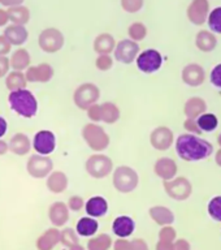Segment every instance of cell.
<instances>
[{"label":"cell","instance_id":"277c9868","mask_svg":"<svg viewBox=\"0 0 221 250\" xmlns=\"http://www.w3.org/2000/svg\"><path fill=\"white\" fill-rule=\"evenodd\" d=\"M81 136L86 145L94 152H103L109 147V144H111L108 133L105 132V129L101 125H98L95 123H89V124L83 125Z\"/></svg>","mask_w":221,"mask_h":250},{"label":"cell","instance_id":"1f68e13d","mask_svg":"<svg viewBox=\"0 0 221 250\" xmlns=\"http://www.w3.org/2000/svg\"><path fill=\"white\" fill-rule=\"evenodd\" d=\"M7 12L9 21L12 23H15V25H23L25 26L30 21V9L25 7L23 4L8 8Z\"/></svg>","mask_w":221,"mask_h":250},{"label":"cell","instance_id":"d4e9b609","mask_svg":"<svg viewBox=\"0 0 221 250\" xmlns=\"http://www.w3.org/2000/svg\"><path fill=\"white\" fill-rule=\"evenodd\" d=\"M148 215L160 227L172 226L175 222V214L167 206H152L148 210Z\"/></svg>","mask_w":221,"mask_h":250},{"label":"cell","instance_id":"8992f818","mask_svg":"<svg viewBox=\"0 0 221 250\" xmlns=\"http://www.w3.org/2000/svg\"><path fill=\"white\" fill-rule=\"evenodd\" d=\"M100 99V89L93 82H83L76 87L73 93V103L77 108L86 111L90 105L95 104Z\"/></svg>","mask_w":221,"mask_h":250},{"label":"cell","instance_id":"c3c4849f","mask_svg":"<svg viewBox=\"0 0 221 250\" xmlns=\"http://www.w3.org/2000/svg\"><path fill=\"white\" fill-rule=\"evenodd\" d=\"M9 72H11L9 58H7V56H0V78L5 77Z\"/></svg>","mask_w":221,"mask_h":250},{"label":"cell","instance_id":"603a6c76","mask_svg":"<svg viewBox=\"0 0 221 250\" xmlns=\"http://www.w3.org/2000/svg\"><path fill=\"white\" fill-rule=\"evenodd\" d=\"M60 244V229L56 227L48 228L44 230L35 242V246L38 250H54V248Z\"/></svg>","mask_w":221,"mask_h":250},{"label":"cell","instance_id":"6f0895ef","mask_svg":"<svg viewBox=\"0 0 221 250\" xmlns=\"http://www.w3.org/2000/svg\"><path fill=\"white\" fill-rule=\"evenodd\" d=\"M215 160H216V164H218L219 167H221V147H220V150H218V152H216V155H215Z\"/></svg>","mask_w":221,"mask_h":250},{"label":"cell","instance_id":"f1b7e54d","mask_svg":"<svg viewBox=\"0 0 221 250\" xmlns=\"http://www.w3.org/2000/svg\"><path fill=\"white\" fill-rule=\"evenodd\" d=\"M99 229V223L95 218H90V216H83L77 222L76 226V232L78 236L82 237H93Z\"/></svg>","mask_w":221,"mask_h":250},{"label":"cell","instance_id":"d6a6232c","mask_svg":"<svg viewBox=\"0 0 221 250\" xmlns=\"http://www.w3.org/2000/svg\"><path fill=\"white\" fill-rule=\"evenodd\" d=\"M27 81L23 72L19 70H12L5 76V87L11 91H17V90L26 89Z\"/></svg>","mask_w":221,"mask_h":250},{"label":"cell","instance_id":"5bb4252c","mask_svg":"<svg viewBox=\"0 0 221 250\" xmlns=\"http://www.w3.org/2000/svg\"><path fill=\"white\" fill-rule=\"evenodd\" d=\"M27 82L31 83H47L54 78L55 70L48 62H40L38 65H30L25 72Z\"/></svg>","mask_w":221,"mask_h":250},{"label":"cell","instance_id":"e575fe53","mask_svg":"<svg viewBox=\"0 0 221 250\" xmlns=\"http://www.w3.org/2000/svg\"><path fill=\"white\" fill-rule=\"evenodd\" d=\"M112 245V237L108 233H100L90 238L86 245V250H109Z\"/></svg>","mask_w":221,"mask_h":250},{"label":"cell","instance_id":"2e32d148","mask_svg":"<svg viewBox=\"0 0 221 250\" xmlns=\"http://www.w3.org/2000/svg\"><path fill=\"white\" fill-rule=\"evenodd\" d=\"M210 13L208 0H193L187 7V19L194 25H203Z\"/></svg>","mask_w":221,"mask_h":250},{"label":"cell","instance_id":"30bf717a","mask_svg":"<svg viewBox=\"0 0 221 250\" xmlns=\"http://www.w3.org/2000/svg\"><path fill=\"white\" fill-rule=\"evenodd\" d=\"M137 66L141 72L151 74L155 73L163 65V56L155 48H148L138 54L137 56Z\"/></svg>","mask_w":221,"mask_h":250},{"label":"cell","instance_id":"3957f363","mask_svg":"<svg viewBox=\"0 0 221 250\" xmlns=\"http://www.w3.org/2000/svg\"><path fill=\"white\" fill-rule=\"evenodd\" d=\"M112 185L119 193L129 194L140 185V175L133 167L119 166L112 171Z\"/></svg>","mask_w":221,"mask_h":250},{"label":"cell","instance_id":"ba28073f","mask_svg":"<svg viewBox=\"0 0 221 250\" xmlns=\"http://www.w3.org/2000/svg\"><path fill=\"white\" fill-rule=\"evenodd\" d=\"M26 171L33 179H46L54 171V162L48 155L33 154L26 162Z\"/></svg>","mask_w":221,"mask_h":250},{"label":"cell","instance_id":"91938a15","mask_svg":"<svg viewBox=\"0 0 221 250\" xmlns=\"http://www.w3.org/2000/svg\"><path fill=\"white\" fill-rule=\"evenodd\" d=\"M218 144L220 145V147H221V133L219 134V137H218Z\"/></svg>","mask_w":221,"mask_h":250},{"label":"cell","instance_id":"f546056e","mask_svg":"<svg viewBox=\"0 0 221 250\" xmlns=\"http://www.w3.org/2000/svg\"><path fill=\"white\" fill-rule=\"evenodd\" d=\"M195 46L203 52H211L218 46V38L211 31L201 30L195 37Z\"/></svg>","mask_w":221,"mask_h":250},{"label":"cell","instance_id":"484cf974","mask_svg":"<svg viewBox=\"0 0 221 250\" xmlns=\"http://www.w3.org/2000/svg\"><path fill=\"white\" fill-rule=\"evenodd\" d=\"M115 47H116L115 37L109 33H101L94 39L93 48L98 55H111Z\"/></svg>","mask_w":221,"mask_h":250},{"label":"cell","instance_id":"680465c9","mask_svg":"<svg viewBox=\"0 0 221 250\" xmlns=\"http://www.w3.org/2000/svg\"><path fill=\"white\" fill-rule=\"evenodd\" d=\"M69 250H86L85 246H82L80 242L78 244H74L73 246H70V248H68Z\"/></svg>","mask_w":221,"mask_h":250},{"label":"cell","instance_id":"9c48e42d","mask_svg":"<svg viewBox=\"0 0 221 250\" xmlns=\"http://www.w3.org/2000/svg\"><path fill=\"white\" fill-rule=\"evenodd\" d=\"M163 185L168 197H171L175 201H186L193 193V185L185 176L164 181Z\"/></svg>","mask_w":221,"mask_h":250},{"label":"cell","instance_id":"8d00e7d4","mask_svg":"<svg viewBox=\"0 0 221 250\" xmlns=\"http://www.w3.org/2000/svg\"><path fill=\"white\" fill-rule=\"evenodd\" d=\"M129 39H132L134 42H141L147 37V27L142 22H133L128 27Z\"/></svg>","mask_w":221,"mask_h":250},{"label":"cell","instance_id":"7402d4cb","mask_svg":"<svg viewBox=\"0 0 221 250\" xmlns=\"http://www.w3.org/2000/svg\"><path fill=\"white\" fill-rule=\"evenodd\" d=\"M134 229H136V223H134L133 218H130L128 215H120L112 223L113 233L116 234L119 238L130 237Z\"/></svg>","mask_w":221,"mask_h":250},{"label":"cell","instance_id":"8fae6325","mask_svg":"<svg viewBox=\"0 0 221 250\" xmlns=\"http://www.w3.org/2000/svg\"><path fill=\"white\" fill-rule=\"evenodd\" d=\"M141 52L140 44L132 39H121L117 42L115 50H113V59L122 64H132L136 62L137 56Z\"/></svg>","mask_w":221,"mask_h":250},{"label":"cell","instance_id":"9f6ffc18","mask_svg":"<svg viewBox=\"0 0 221 250\" xmlns=\"http://www.w3.org/2000/svg\"><path fill=\"white\" fill-rule=\"evenodd\" d=\"M9 151V145L7 141H4L3 138H0V156L5 155Z\"/></svg>","mask_w":221,"mask_h":250},{"label":"cell","instance_id":"74e56055","mask_svg":"<svg viewBox=\"0 0 221 250\" xmlns=\"http://www.w3.org/2000/svg\"><path fill=\"white\" fill-rule=\"evenodd\" d=\"M78 242H80V236L76 232V229L66 227L62 230H60V244H62L65 248H70Z\"/></svg>","mask_w":221,"mask_h":250},{"label":"cell","instance_id":"cb8c5ba5","mask_svg":"<svg viewBox=\"0 0 221 250\" xmlns=\"http://www.w3.org/2000/svg\"><path fill=\"white\" fill-rule=\"evenodd\" d=\"M3 35L8 39V42L11 43L12 46L20 47L22 46L23 43H26L27 38H29V31H27L26 26H23V25L12 23L5 27Z\"/></svg>","mask_w":221,"mask_h":250},{"label":"cell","instance_id":"bcb514c9","mask_svg":"<svg viewBox=\"0 0 221 250\" xmlns=\"http://www.w3.org/2000/svg\"><path fill=\"white\" fill-rule=\"evenodd\" d=\"M183 128L186 129L190 134H195V136L202 134V129L199 128L198 123H197L195 119H186L185 123H183Z\"/></svg>","mask_w":221,"mask_h":250},{"label":"cell","instance_id":"e0dca14e","mask_svg":"<svg viewBox=\"0 0 221 250\" xmlns=\"http://www.w3.org/2000/svg\"><path fill=\"white\" fill-rule=\"evenodd\" d=\"M69 208L66 206V203L61 201L51 203L48 207V219L51 224L56 228H61L69 222Z\"/></svg>","mask_w":221,"mask_h":250},{"label":"cell","instance_id":"7c38bea8","mask_svg":"<svg viewBox=\"0 0 221 250\" xmlns=\"http://www.w3.org/2000/svg\"><path fill=\"white\" fill-rule=\"evenodd\" d=\"M175 142L173 130L168 126L160 125L150 133V144L158 151H167Z\"/></svg>","mask_w":221,"mask_h":250},{"label":"cell","instance_id":"681fc988","mask_svg":"<svg viewBox=\"0 0 221 250\" xmlns=\"http://www.w3.org/2000/svg\"><path fill=\"white\" fill-rule=\"evenodd\" d=\"M12 50V44L4 35H0V56H7Z\"/></svg>","mask_w":221,"mask_h":250},{"label":"cell","instance_id":"6da1fadb","mask_svg":"<svg viewBox=\"0 0 221 250\" xmlns=\"http://www.w3.org/2000/svg\"><path fill=\"white\" fill-rule=\"evenodd\" d=\"M175 145L177 155L185 162H198V160L207 159L214 152V147L208 141L190 133L180 134Z\"/></svg>","mask_w":221,"mask_h":250},{"label":"cell","instance_id":"4316f807","mask_svg":"<svg viewBox=\"0 0 221 250\" xmlns=\"http://www.w3.org/2000/svg\"><path fill=\"white\" fill-rule=\"evenodd\" d=\"M9 64H11L12 70L25 72L31 64V58L29 51L26 48L19 47L17 50L12 52L11 58H9Z\"/></svg>","mask_w":221,"mask_h":250},{"label":"cell","instance_id":"60d3db41","mask_svg":"<svg viewBox=\"0 0 221 250\" xmlns=\"http://www.w3.org/2000/svg\"><path fill=\"white\" fill-rule=\"evenodd\" d=\"M120 3L126 13H137L143 8L144 0H120Z\"/></svg>","mask_w":221,"mask_h":250},{"label":"cell","instance_id":"9a60e30c","mask_svg":"<svg viewBox=\"0 0 221 250\" xmlns=\"http://www.w3.org/2000/svg\"><path fill=\"white\" fill-rule=\"evenodd\" d=\"M181 78H182L183 83H186L187 86L198 87L206 80V70L197 62H190L181 72Z\"/></svg>","mask_w":221,"mask_h":250},{"label":"cell","instance_id":"52a82bcc","mask_svg":"<svg viewBox=\"0 0 221 250\" xmlns=\"http://www.w3.org/2000/svg\"><path fill=\"white\" fill-rule=\"evenodd\" d=\"M65 44V37L56 27H46L38 35L39 48L46 54H56Z\"/></svg>","mask_w":221,"mask_h":250},{"label":"cell","instance_id":"ee69618b","mask_svg":"<svg viewBox=\"0 0 221 250\" xmlns=\"http://www.w3.org/2000/svg\"><path fill=\"white\" fill-rule=\"evenodd\" d=\"M86 112H87V117H89V120L91 123H95V124L101 123V109L99 103L90 105L89 108L86 109Z\"/></svg>","mask_w":221,"mask_h":250},{"label":"cell","instance_id":"f5cc1de1","mask_svg":"<svg viewBox=\"0 0 221 250\" xmlns=\"http://www.w3.org/2000/svg\"><path fill=\"white\" fill-rule=\"evenodd\" d=\"M0 4H1L3 7L11 8V7H16V5H21V4H23V0H0Z\"/></svg>","mask_w":221,"mask_h":250},{"label":"cell","instance_id":"4dcf8cb0","mask_svg":"<svg viewBox=\"0 0 221 250\" xmlns=\"http://www.w3.org/2000/svg\"><path fill=\"white\" fill-rule=\"evenodd\" d=\"M101 109V123L112 125L116 124L117 121L120 120L121 111L120 107L113 103V102H104L100 104Z\"/></svg>","mask_w":221,"mask_h":250},{"label":"cell","instance_id":"83f0119b","mask_svg":"<svg viewBox=\"0 0 221 250\" xmlns=\"http://www.w3.org/2000/svg\"><path fill=\"white\" fill-rule=\"evenodd\" d=\"M207 111V103L204 99L199 97H193L187 99L183 107V112L186 115L187 119H198L201 115Z\"/></svg>","mask_w":221,"mask_h":250},{"label":"cell","instance_id":"db71d44e","mask_svg":"<svg viewBox=\"0 0 221 250\" xmlns=\"http://www.w3.org/2000/svg\"><path fill=\"white\" fill-rule=\"evenodd\" d=\"M9 22V17H8L7 9H1L0 8V27L5 26Z\"/></svg>","mask_w":221,"mask_h":250},{"label":"cell","instance_id":"836d02e7","mask_svg":"<svg viewBox=\"0 0 221 250\" xmlns=\"http://www.w3.org/2000/svg\"><path fill=\"white\" fill-rule=\"evenodd\" d=\"M113 250H148L147 242L143 238H134V240H126V238H119L113 242Z\"/></svg>","mask_w":221,"mask_h":250},{"label":"cell","instance_id":"b9f144b4","mask_svg":"<svg viewBox=\"0 0 221 250\" xmlns=\"http://www.w3.org/2000/svg\"><path fill=\"white\" fill-rule=\"evenodd\" d=\"M113 60L115 59L111 55H98L97 60H95V66L100 72H107L113 66Z\"/></svg>","mask_w":221,"mask_h":250},{"label":"cell","instance_id":"5b68a950","mask_svg":"<svg viewBox=\"0 0 221 250\" xmlns=\"http://www.w3.org/2000/svg\"><path fill=\"white\" fill-rule=\"evenodd\" d=\"M113 168V160L103 152H94L85 162V171L87 175L97 180L108 177L112 173Z\"/></svg>","mask_w":221,"mask_h":250},{"label":"cell","instance_id":"ffe728a7","mask_svg":"<svg viewBox=\"0 0 221 250\" xmlns=\"http://www.w3.org/2000/svg\"><path fill=\"white\" fill-rule=\"evenodd\" d=\"M69 185V179L65 172L62 171H52L50 175L46 177L47 189L54 193V194H61L68 189Z\"/></svg>","mask_w":221,"mask_h":250},{"label":"cell","instance_id":"7dc6e473","mask_svg":"<svg viewBox=\"0 0 221 250\" xmlns=\"http://www.w3.org/2000/svg\"><path fill=\"white\" fill-rule=\"evenodd\" d=\"M210 80L212 85L221 89V64H218L214 69L211 70Z\"/></svg>","mask_w":221,"mask_h":250},{"label":"cell","instance_id":"816d5d0a","mask_svg":"<svg viewBox=\"0 0 221 250\" xmlns=\"http://www.w3.org/2000/svg\"><path fill=\"white\" fill-rule=\"evenodd\" d=\"M155 250H173V242L159 240L155 246Z\"/></svg>","mask_w":221,"mask_h":250},{"label":"cell","instance_id":"44dd1931","mask_svg":"<svg viewBox=\"0 0 221 250\" xmlns=\"http://www.w3.org/2000/svg\"><path fill=\"white\" fill-rule=\"evenodd\" d=\"M85 211L90 218H101L108 212V202L101 195H94L85 202Z\"/></svg>","mask_w":221,"mask_h":250},{"label":"cell","instance_id":"11a10c76","mask_svg":"<svg viewBox=\"0 0 221 250\" xmlns=\"http://www.w3.org/2000/svg\"><path fill=\"white\" fill-rule=\"evenodd\" d=\"M8 130V123L4 117L0 116V138H3V136H5V133Z\"/></svg>","mask_w":221,"mask_h":250},{"label":"cell","instance_id":"7a4b0ae2","mask_svg":"<svg viewBox=\"0 0 221 250\" xmlns=\"http://www.w3.org/2000/svg\"><path fill=\"white\" fill-rule=\"evenodd\" d=\"M8 103L12 111L23 119H33L38 112V101L27 89L11 91L8 95Z\"/></svg>","mask_w":221,"mask_h":250},{"label":"cell","instance_id":"f6af8a7d","mask_svg":"<svg viewBox=\"0 0 221 250\" xmlns=\"http://www.w3.org/2000/svg\"><path fill=\"white\" fill-rule=\"evenodd\" d=\"M66 206H68L70 211L78 212V211H81L85 207V199L82 198L81 195H72L68 203H66Z\"/></svg>","mask_w":221,"mask_h":250},{"label":"cell","instance_id":"ac0fdd59","mask_svg":"<svg viewBox=\"0 0 221 250\" xmlns=\"http://www.w3.org/2000/svg\"><path fill=\"white\" fill-rule=\"evenodd\" d=\"M177 171H179L177 163L173 159H171V158H167V156L160 158L154 164V172H155V175L159 179L163 180V181L175 179L176 175H177Z\"/></svg>","mask_w":221,"mask_h":250},{"label":"cell","instance_id":"7bdbcfd3","mask_svg":"<svg viewBox=\"0 0 221 250\" xmlns=\"http://www.w3.org/2000/svg\"><path fill=\"white\" fill-rule=\"evenodd\" d=\"M176 237H177V232H176V229L172 226H164L159 230V240L175 242Z\"/></svg>","mask_w":221,"mask_h":250},{"label":"cell","instance_id":"ab89813d","mask_svg":"<svg viewBox=\"0 0 221 250\" xmlns=\"http://www.w3.org/2000/svg\"><path fill=\"white\" fill-rule=\"evenodd\" d=\"M208 214L214 220L221 222V195L211 199L208 203Z\"/></svg>","mask_w":221,"mask_h":250},{"label":"cell","instance_id":"d6986e66","mask_svg":"<svg viewBox=\"0 0 221 250\" xmlns=\"http://www.w3.org/2000/svg\"><path fill=\"white\" fill-rule=\"evenodd\" d=\"M9 145V151L17 156H25L31 151L33 144H31L30 137L26 133H16L11 137L8 142Z\"/></svg>","mask_w":221,"mask_h":250},{"label":"cell","instance_id":"f907efd6","mask_svg":"<svg viewBox=\"0 0 221 250\" xmlns=\"http://www.w3.org/2000/svg\"><path fill=\"white\" fill-rule=\"evenodd\" d=\"M190 244L185 238H180V240H175L173 242V250H190Z\"/></svg>","mask_w":221,"mask_h":250},{"label":"cell","instance_id":"d590c367","mask_svg":"<svg viewBox=\"0 0 221 250\" xmlns=\"http://www.w3.org/2000/svg\"><path fill=\"white\" fill-rule=\"evenodd\" d=\"M197 123H198L199 128L202 129V132H212L215 129L218 128L219 120L218 117L215 116L214 113L204 112L203 115L197 119Z\"/></svg>","mask_w":221,"mask_h":250},{"label":"cell","instance_id":"4fadbf2b","mask_svg":"<svg viewBox=\"0 0 221 250\" xmlns=\"http://www.w3.org/2000/svg\"><path fill=\"white\" fill-rule=\"evenodd\" d=\"M31 144H33V148L37 154L50 155L56 148V136L54 134V132L43 129V130L35 133Z\"/></svg>","mask_w":221,"mask_h":250},{"label":"cell","instance_id":"f35d334b","mask_svg":"<svg viewBox=\"0 0 221 250\" xmlns=\"http://www.w3.org/2000/svg\"><path fill=\"white\" fill-rule=\"evenodd\" d=\"M208 26L214 33L221 34V7L215 8L214 11H211L207 17Z\"/></svg>","mask_w":221,"mask_h":250}]
</instances>
